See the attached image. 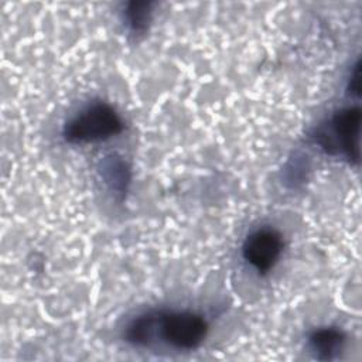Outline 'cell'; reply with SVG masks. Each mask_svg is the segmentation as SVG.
Masks as SVG:
<instances>
[{
	"label": "cell",
	"mask_w": 362,
	"mask_h": 362,
	"mask_svg": "<svg viewBox=\"0 0 362 362\" xmlns=\"http://www.w3.org/2000/svg\"><path fill=\"white\" fill-rule=\"evenodd\" d=\"M359 78H361V62L358 59L351 71V76L348 81V92L351 95L359 96V90H361V79Z\"/></svg>",
	"instance_id": "8"
},
{
	"label": "cell",
	"mask_w": 362,
	"mask_h": 362,
	"mask_svg": "<svg viewBox=\"0 0 362 362\" xmlns=\"http://www.w3.org/2000/svg\"><path fill=\"white\" fill-rule=\"evenodd\" d=\"M208 334L205 318L192 311H148L133 318L124 329V339L137 346L163 342L174 349H197Z\"/></svg>",
	"instance_id": "1"
},
{
	"label": "cell",
	"mask_w": 362,
	"mask_h": 362,
	"mask_svg": "<svg viewBox=\"0 0 362 362\" xmlns=\"http://www.w3.org/2000/svg\"><path fill=\"white\" fill-rule=\"evenodd\" d=\"M361 109L349 106L335 112L327 124L314 136L315 141L329 154L344 156L349 163L359 161Z\"/></svg>",
	"instance_id": "3"
},
{
	"label": "cell",
	"mask_w": 362,
	"mask_h": 362,
	"mask_svg": "<svg viewBox=\"0 0 362 362\" xmlns=\"http://www.w3.org/2000/svg\"><path fill=\"white\" fill-rule=\"evenodd\" d=\"M102 177L109 188L117 194H124L129 184V168L120 157L109 156L102 163Z\"/></svg>",
	"instance_id": "6"
},
{
	"label": "cell",
	"mask_w": 362,
	"mask_h": 362,
	"mask_svg": "<svg viewBox=\"0 0 362 362\" xmlns=\"http://www.w3.org/2000/svg\"><path fill=\"white\" fill-rule=\"evenodd\" d=\"M153 1H130L123 11L124 21L133 34H144L153 18Z\"/></svg>",
	"instance_id": "7"
},
{
	"label": "cell",
	"mask_w": 362,
	"mask_h": 362,
	"mask_svg": "<svg viewBox=\"0 0 362 362\" xmlns=\"http://www.w3.org/2000/svg\"><path fill=\"white\" fill-rule=\"evenodd\" d=\"M123 127V120L112 105L90 102L64 124L62 136L72 144L95 143L117 136Z\"/></svg>",
	"instance_id": "2"
},
{
	"label": "cell",
	"mask_w": 362,
	"mask_h": 362,
	"mask_svg": "<svg viewBox=\"0 0 362 362\" xmlns=\"http://www.w3.org/2000/svg\"><path fill=\"white\" fill-rule=\"evenodd\" d=\"M283 236L274 228H259L250 232L242 246V256L259 274H266L283 253Z\"/></svg>",
	"instance_id": "4"
},
{
	"label": "cell",
	"mask_w": 362,
	"mask_h": 362,
	"mask_svg": "<svg viewBox=\"0 0 362 362\" xmlns=\"http://www.w3.org/2000/svg\"><path fill=\"white\" fill-rule=\"evenodd\" d=\"M346 337L344 331L335 327H324L311 332L308 346L314 356L320 361L335 359L345 346Z\"/></svg>",
	"instance_id": "5"
}]
</instances>
